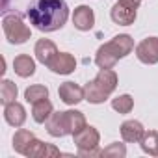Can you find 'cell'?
Listing matches in <instances>:
<instances>
[{
    "label": "cell",
    "instance_id": "6da1fadb",
    "mask_svg": "<svg viewBox=\"0 0 158 158\" xmlns=\"http://www.w3.org/2000/svg\"><path fill=\"white\" fill-rule=\"evenodd\" d=\"M28 19L39 32H58L69 19V6L65 0H34L28 8Z\"/></svg>",
    "mask_w": 158,
    "mask_h": 158
},
{
    "label": "cell",
    "instance_id": "7a4b0ae2",
    "mask_svg": "<svg viewBox=\"0 0 158 158\" xmlns=\"http://www.w3.org/2000/svg\"><path fill=\"white\" fill-rule=\"evenodd\" d=\"M134 50V39L128 34H119L108 43L101 45L95 54V63L99 69H112L119 60L127 58Z\"/></svg>",
    "mask_w": 158,
    "mask_h": 158
},
{
    "label": "cell",
    "instance_id": "3957f363",
    "mask_svg": "<svg viewBox=\"0 0 158 158\" xmlns=\"http://www.w3.org/2000/svg\"><path fill=\"white\" fill-rule=\"evenodd\" d=\"M2 30H4L6 39L11 45H23L32 35L30 26L24 23V19L19 13H8V15H4V19H2Z\"/></svg>",
    "mask_w": 158,
    "mask_h": 158
},
{
    "label": "cell",
    "instance_id": "277c9868",
    "mask_svg": "<svg viewBox=\"0 0 158 158\" xmlns=\"http://www.w3.org/2000/svg\"><path fill=\"white\" fill-rule=\"evenodd\" d=\"M136 58L145 65L158 63V37H145L136 45Z\"/></svg>",
    "mask_w": 158,
    "mask_h": 158
},
{
    "label": "cell",
    "instance_id": "5b68a950",
    "mask_svg": "<svg viewBox=\"0 0 158 158\" xmlns=\"http://www.w3.org/2000/svg\"><path fill=\"white\" fill-rule=\"evenodd\" d=\"M73 139H74V145L78 151H89V149H95L99 147V141H101V134L95 127L91 125H86L80 132L73 134Z\"/></svg>",
    "mask_w": 158,
    "mask_h": 158
},
{
    "label": "cell",
    "instance_id": "8992f818",
    "mask_svg": "<svg viewBox=\"0 0 158 158\" xmlns=\"http://www.w3.org/2000/svg\"><path fill=\"white\" fill-rule=\"evenodd\" d=\"M58 95L60 99L69 104V106H74L78 102H82L86 99V93H84V88H80L74 82H63L60 88H58Z\"/></svg>",
    "mask_w": 158,
    "mask_h": 158
},
{
    "label": "cell",
    "instance_id": "52a82bcc",
    "mask_svg": "<svg viewBox=\"0 0 158 158\" xmlns=\"http://www.w3.org/2000/svg\"><path fill=\"white\" fill-rule=\"evenodd\" d=\"M47 67L56 74H71L76 69V60L69 52H58Z\"/></svg>",
    "mask_w": 158,
    "mask_h": 158
},
{
    "label": "cell",
    "instance_id": "ba28073f",
    "mask_svg": "<svg viewBox=\"0 0 158 158\" xmlns=\"http://www.w3.org/2000/svg\"><path fill=\"white\" fill-rule=\"evenodd\" d=\"M47 132L52 138H63L69 132V125H67V114L65 112H52V115L47 119Z\"/></svg>",
    "mask_w": 158,
    "mask_h": 158
},
{
    "label": "cell",
    "instance_id": "9c48e42d",
    "mask_svg": "<svg viewBox=\"0 0 158 158\" xmlns=\"http://www.w3.org/2000/svg\"><path fill=\"white\" fill-rule=\"evenodd\" d=\"M73 24L80 32H89L95 24V13L89 6H78L73 11Z\"/></svg>",
    "mask_w": 158,
    "mask_h": 158
},
{
    "label": "cell",
    "instance_id": "30bf717a",
    "mask_svg": "<svg viewBox=\"0 0 158 158\" xmlns=\"http://www.w3.org/2000/svg\"><path fill=\"white\" fill-rule=\"evenodd\" d=\"M110 17L119 26H130L136 21V10L134 8H128V6H125L121 2H115L112 6V10H110Z\"/></svg>",
    "mask_w": 158,
    "mask_h": 158
},
{
    "label": "cell",
    "instance_id": "8fae6325",
    "mask_svg": "<svg viewBox=\"0 0 158 158\" xmlns=\"http://www.w3.org/2000/svg\"><path fill=\"white\" fill-rule=\"evenodd\" d=\"M4 119H6L8 125H11L15 128H21L24 125V121H26V110H24V106L21 102H17V101L6 104L4 106Z\"/></svg>",
    "mask_w": 158,
    "mask_h": 158
},
{
    "label": "cell",
    "instance_id": "7c38bea8",
    "mask_svg": "<svg viewBox=\"0 0 158 158\" xmlns=\"http://www.w3.org/2000/svg\"><path fill=\"white\" fill-rule=\"evenodd\" d=\"M119 132H121V138H123L127 143H139L141 138H143V134H145V128H143V125H141L139 121L128 119V121H125V123L121 125Z\"/></svg>",
    "mask_w": 158,
    "mask_h": 158
},
{
    "label": "cell",
    "instance_id": "4fadbf2b",
    "mask_svg": "<svg viewBox=\"0 0 158 158\" xmlns=\"http://www.w3.org/2000/svg\"><path fill=\"white\" fill-rule=\"evenodd\" d=\"M34 54H35V58H37L39 63L48 65L52 61V58L58 54V47L50 39H39L35 43V47H34Z\"/></svg>",
    "mask_w": 158,
    "mask_h": 158
},
{
    "label": "cell",
    "instance_id": "5bb4252c",
    "mask_svg": "<svg viewBox=\"0 0 158 158\" xmlns=\"http://www.w3.org/2000/svg\"><path fill=\"white\" fill-rule=\"evenodd\" d=\"M13 71L15 74H19L21 78H28L35 73V61L34 58H30L28 54H19L13 60Z\"/></svg>",
    "mask_w": 158,
    "mask_h": 158
},
{
    "label": "cell",
    "instance_id": "9a60e30c",
    "mask_svg": "<svg viewBox=\"0 0 158 158\" xmlns=\"http://www.w3.org/2000/svg\"><path fill=\"white\" fill-rule=\"evenodd\" d=\"M95 82H97L108 95H112V93L115 91V88H117V73H115L114 69H101V71L97 73V76H95Z\"/></svg>",
    "mask_w": 158,
    "mask_h": 158
},
{
    "label": "cell",
    "instance_id": "2e32d148",
    "mask_svg": "<svg viewBox=\"0 0 158 158\" xmlns=\"http://www.w3.org/2000/svg\"><path fill=\"white\" fill-rule=\"evenodd\" d=\"M34 139H35L34 132H30V130H26V128H19V130L15 132V136H13V149H15L19 154H24V156H26V152H28V149L32 147Z\"/></svg>",
    "mask_w": 158,
    "mask_h": 158
},
{
    "label": "cell",
    "instance_id": "e0dca14e",
    "mask_svg": "<svg viewBox=\"0 0 158 158\" xmlns=\"http://www.w3.org/2000/svg\"><path fill=\"white\" fill-rule=\"evenodd\" d=\"M84 93H86V101L91 102V104H102L104 101L110 99V95L95 82V78H93V80H89V82L84 86Z\"/></svg>",
    "mask_w": 158,
    "mask_h": 158
},
{
    "label": "cell",
    "instance_id": "ac0fdd59",
    "mask_svg": "<svg viewBox=\"0 0 158 158\" xmlns=\"http://www.w3.org/2000/svg\"><path fill=\"white\" fill-rule=\"evenodd\" d=\"M60 154V149H56L54 145H50V143H45V141H41V139H34V143H32V147L28 149V152H26V156H35V158H47V156H58Z\"/></svg>",
    "mask_w": 158,
    "mask_h": 158
},
{
    "label": "cell",
    "instance_id": "d6986e66",
    "mask_svg": "<svg viewBox=\"0 0 158 158\" xmlns=\"http://www.w3.org/2000/svg\"><path fill=\"white\" fill-rule=\"evenodd\" d=\"M54 112V106L48 99H43L35 104H32V117L35 123H47V119L52 115Z\"/></svg>",
    "mask_w": 158,
    "mask_h": 158
},
{
    "label": "cell",
    "instance_id": "ffe728a7",
    "mask_svg": "<svg viewBox=\"0 0 158 158\" xmlns=\"http://www.w3.org/2000/svg\"><path fill=\"white\" fill-rule=\"evenodd\" d=\"M143 152L151 156H158V130H145L141 141H139Z\"/></svg>",
    "mask_w": 158,
    "mask_h": 158
},
{
    "label": "cell",
    "instance_id": "44dd1931",
    "mask_svg": "<svg viewBox=\"0 0 158 158\" xmlns=\"http://www.w3.org/2000/svg\"><path fill=\"white\" fill-rule=\"evenodd\" d=\"M67 125H69V132L71 136L76 134V132H80L88 123H86V117L82 112H78V110H67Z\"/></svg>",
    "mask_w": 158,
    "mask_h": 158
},
{
    "label": "cell",
    "instance_id": "7402d4cb",
    "mask_svg": "<svg viewBox=\"0 0 158 158\" xmlns=\"http://www.w3.org/2000/svg\"><path fill=\"white\" fill-rule=\"evenodd\" d=\"M17 93H19V89H17V86L11 80H8V78L2 80V84H0V102H2L4 106L10 104V102H15Z\"/></svg>",
    "mask_w": 158,
    "mask_h": 158
},
{
    "label": "cell",
    "instance_id": "603a6c76",
    "mask_svg": "<svg viewBox=\"0 0 158 158\" xmlns=\"http://www.w3.org/2000/svg\"><path fill=\"white\" fill-rule=\"evenodd\" d=\"M24 99H26V102L35 104V102H39V101H43V99H48V89H47L45 86H41V84H34V86L26 88Z\"/></svg>",
    "mask_w": 158,
    "mask_h": 158
},
{
    "label": "cell",
    "instance_id": "cb8c5ba5",
    "mask_svg": "<svg viewBox=\"0 0 158 158\" xmlns=\"http://www.w3.org/2000/svg\"><path fill=\"white\" fill-rule=\"evenodd\" d=\"M112 108L117 112V114H130L132 108H134V99L130 95H119L115 99H112Z\"/></svg>",
    "mask_w": 158,
    "mask_h": 158
},
{
    "label": "cell",
    "instance_id": "d4e9b609",
    "mask_svg": "<svg viewBox=\"0 0 158 158\" xmlns=\"http://www.w3.org/2000/svg\"><path fill=\"white\" fill-rule=\"evenodd\" d=\"M104 156H127V147H125V143H119V141H115V143H112V145H108L106 149H104Z\"/></svg>",
    "mask_w": 158,
    "mask_h": 158
},
{
    "label": "cell",
    "instance_id": "484cf974",
    "mask_svg": "<svg viewBox=\"0 0 158 158\" xmlns=\"http://www.w3.org/2000/svg\"><path fill=\"white\" fill-rule=\"evenodd\" d=\"M78 154L84 156V158H89V156H104V149L95 147V149H89V151H78Z\"/></svg>",
    "mask_w": 158,
    "mask_h": 158
},
{
    "label": "cell",
    "instance_id": "4316f807",
    "mask_svg": "<svg viewBox=\"0 0 158 158\" xmlns=\"http://www.w3.org/2000/svg\"><path fill=\"white\" fill-rule=\"evenodd\" d=\"M117 2H121V4H125V6H128V8L138 10V8H139V4H141V0H117Z\"/></svg>",
    "mask_w": 158,
    "mask_h": 158
}]
</instances>
